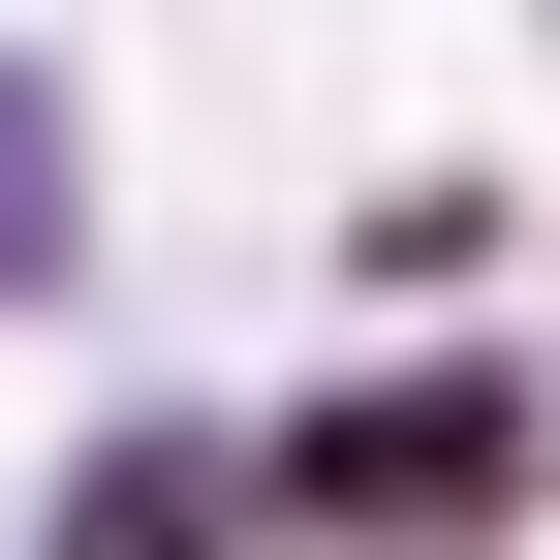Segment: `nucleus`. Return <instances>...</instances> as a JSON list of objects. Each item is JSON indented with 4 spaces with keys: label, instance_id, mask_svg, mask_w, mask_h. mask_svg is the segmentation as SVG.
Masks as SVG:
<instances>
[{
    "label": "nucleus",
    "instance_id": "f257e3e1",
    "mask_svg": "<svg viewBox=\"0 0 560 560\" xmlns=\"http://www.w3.org/2000/svg\"><path fill=\"white\" fill-rule=\"evenodd\" d=\"M529 467H560V405H529V374H342L312 436H280V499H312V529H436V499L499 529Z\"/></svg>",
    "mask_w": 560,
    "mask_h": 560
}]
</instances>
